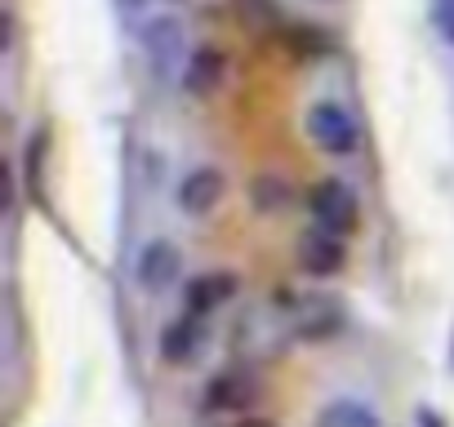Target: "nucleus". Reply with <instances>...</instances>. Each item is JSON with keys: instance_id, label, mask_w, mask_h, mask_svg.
Here are the masks:
<instances>
[{"instance_id": "nucleus-10", "label": "nucleus", "mask_w": 454, "mask_h": 427, "mask_svg": "<svg viewBox=\"0 0 454 427\" xmlns=\"http://www.w3.org/2000/svg\"><path fill=\"white\" fill-rule=\"evenodd\" d=\"M317 427H383L379 409L370 400H356V396H339L330 400L321 414H317Z\"/></svg>"}, {"instance_id": "nucleus-12", "label": "nucleus", "mask_w": 454, "mask_h": 427, "mask_svg": "<svg viewBox=\"0 0 454 427\" xmlns=\"http://www.w3.org/2000/svg\"><path fill=\"white\" fill-rule=\"evenodd\" d=\"M432 27L454 50V0H432Z\"/></svg>"}, {"instance_id": "nucleus-1", "label": "nucleus", "mask_w": 454, "mask_h": 427, "mask_svg": "<svg viewBox=\"0 0 454 427\" xmlns=\"http://www.w3.org/2000/svg\"><path fill=\"white\" fill-rule=\"evenodd\" d=\"M138 50H143V63L152 67V76L160 85L183 81L192 50H187V27H183L178 14H147L138 23Z\"/></svg>"}, {"instance_id": "nucleus-6", "label": "nucleus", "mask_w": 454, "mask_h": 427, "mask_svg": "<svg viewBox=\"0 0 454 427\" xmlns=\"http://www.w3.org/2000/svg\"><path fill=\"white\" fill-rule=\"evenodd\" d=\"M223 191H227L223 174H218L214 165H196V169H187V174L178 178V187H174V205L187 214V219H205V214L223 200Z\"/></svg>"}, {"instance_id": "nucleus-14", "label": "nucleus", "mask_w": 454, "mask_h": 427, "mask_svg": "<svg viewBox=\"0 0 454 427\" xmlns=\"http://www.w3.org/2000/svg\"><path fill=\"white\" fill-rule=\"evenodd\" d=\"M169 5H187V0H169Z\"/></svg>"}, {"instance_id": "nucleus-15", "label": "nucleus", "mask_w": 454, "mask_h": 427, "mask_svg": "<svg viewBox=\"0 0 454 427\" xmlns=\"http://www.w3.org/2000/svg\"><path fill=\"white\" fill-rule=\"evenodd\" d=\"M246 427H263V423H246Z\"/></svg>"}, {"instance_id": "nucleus-2", "label": "nucleus", "mask_w": 454, "mask_h": 427, "mask_svg": "<svg viewBox=\"0 0 454 427\" xmlns=\"http://www.w3.org/2000/svg\"><path fill=\"white\" fill-rule=\"evenodd\" d=\"M303 129L312 138V147H321L325 156H356L361 151V125L356 116L348 112V103L339 98H317L303 116Z\"/></svg>"}, {"instance_id": "nucleus-11", "label": "nucleus", "mask_w": 454, "mask_h": 427, "mask_svg": "<svg viewBox=\"0 0 454 427\" xmlns=\"http://www.w3.org/2000/svg\"><path fill=\"white\" fill-rule=\"evenodd\" d=\"M246 400V378L241 374H218V378H209V387H205V409H232V405H241Z\"/></svg>"}, {"instance_id": "nucleus-13", "label": "nucleus", "mask_w": 454, "mask_h": 427, "mask_svg": "<svg viewBox=\"0 0 454 427\" xmlns=\"http://www.w3.org/2000/svg\"><path fill=\"white\" fill-rule=\"evenodd\" d=\"M147 5H152V0H121V10H125V14H143Z\"/></svg>"}, {"instance_id": "nucleus-4", "label": "nucleus", "mask_w": 454, "mask_h": 427, "mask_svg": "<svg viewBox=\"0 0 454 427\" xmlns=\"http://www.w3.org/2000/svg\"><path fill=\"white\" fill-rule=\"evenodd\" d=\"M134 281H138V290H147V294L174 290V285L183 281V250H178L169 237L147 241V245L138 250V259H134Z\"/></svg>"}, {"instance_id": "nucleus-3", "label": "nucleus", "mask_w": 454, "mask_h": 427, "mask_svg": "<svg viewBox=\"0 0 454 427\" xmlns=\"http://www.w3.org/2000/svg\"><path fill=\"white\" fill-rule=\"evenodd\" d=\"M308 209H312V223L334 232V237H352L361 228V200L343 178H317L308 191Z\"/></svg>"}, {"instance_id": "nucleus-8", "label": "nucleus", "mask_w": 454, "mask_h": 427, "mask_svg": "<svg viewBox=\"0 0 454 427\" xmlns=\"http://www.w3.org/2000/svg\"><path fill=\"white\" fill-rule=\"evenodd\" d=\"M232 294H237V272H200L183 285V307L209 321Z\"/></svg>"}, {"instance_id": "nucleus-9", "label": "nucleus", "mask_w": 454, "mask_h": 427, "mask_svg": "<svg viewBox=\"0 0 454 427\" xmlns=\"http://www.w3.org/2000/svg\"><path fill=\"white\" fill-rule=\"evenodd\" d=\"M223 76H227V58H223V50H214V45H196L192 50V58H187V67H183V89L192 94V98H209L218 85H223Z\"/></svg>"}, {"instance_id": "nucleus-7", "label": "nucleus", "mask_w": 454, "mask_h": 427, "mask_svg": "<svg viewBox=\"0 0 454 427\" xmlns=\"http://www.w3.org/2000/svg\"><path fill=\"white\" fill-rule=\"evenodd\" d=\"M343 263H348L343 237H334V232H325V228H317V223L299 237V268H303L308 276L325 281V276L343 272Z\"/></svg>"}, {"instance_id": "nucleus-5", "label": "nucleus", "mask_w": 454, "mask_h": 427, "mask_svg": "<svg viewBox=\"0 0 454 427\" xmlns=\"http://www.w3.org/2000/svg\"><path fill=\"white\" fill-rule=\"evenodd\" d=\"M200 343H205V316L178 307L174 321H165L160 338H156V352L165 365H192L200 356Z\"/></svg>"}]
</instances>
